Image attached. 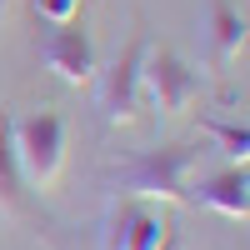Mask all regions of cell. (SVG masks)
<instances>
[{"label":"cell","instance_id":"277c9868","mask_svg":"<svg viewBox=\"0 0 250 250\" xmlns=\"http://www.w3.org/2000/svg\"><path fill=\"white\" fill-rule=\"evenodd\" d=\"M145 50H150V40L145 30L130 35V45H125L105 70H95V110L100 120L110 125H130L135 110H140V65H145Z\"/></svg>","mask_w":250,"mask_h":250},{"label":"cell","instance_id":"8fae6325","mask_svg":"<svg viewBox=\"0 0 250 250\" xmlns=\"http://www.w3.org/2000/svg\"><path fill=\"white\" fill-rule=\"evenodd\" d=\"M130 215H135V205H125V200H115L110 210H105V235H100V250H120V245H125V225H130Z\"/></svg>","mask_w":250,"mask_h":250},{"label":"cell","instance_id":"ba28073f","mask_svg":"<svg viewBox=\"0 0 250 250\" xmlns=\"http://www.w3.org/2000/svg\"><path fill=\"white\" fill-rule=\"evenodd\" d=\"M0 210L20 215L25 210V180L15 165V140H10V115L0 110Z\"/></svg>","mask_w":250,"mask_h":250},{"label":"cell","instance_id":"3957f363","mask_svg":"<svg viewBox=\"0 0 250 250\" xmlns=\"http://www.w3.org/2000/svg\"><path fill=\"white\" fill-rule=\"evenodd\" d=\"M200 100V75L185 65L175 50L150 45L145 50V65H140V105H150L155 120H170L180 110H190Z\"/></svg>","mask_w":250,"mask_h":250},{"label":"cell","instance_id":"30bf717a","mask_svg":"<svg viewBox=\"0 0 250 250\" xmlns=\"http://www.w3.org/2000/svg\"><path fill=\"white\" fill-rule=\"evenodd\" d=\"M200 130L230 155V165H245V155H250V130H245L240 120H200Z\"/></svg>","mask_w":250,"mask_h":250},{"label":"cell","instance_id":"4fadbf2b","mask_svg":"<svg viewBox=\"0 0 250 250\" xmlns=\"http://www.w3.org/2000/svg\"><path fill=\"white\" fill-rule=\"evenodd\" d=\"M160 250H180V235L170 230V235H165V240H160Z\"/></svg>","mask_w":250,"mask_h":250},{"label":"cell","instance_id":"5b68a950","mask_svg":"<svg viewBox=\"0 0 250 250\" xmlns=\"http://www.w3.org/2000/svg\"><path fill=\"white\" fill-rule=\"evenodd\" d=\"M40 55H45V70H55V80H65V85H90L95 70H100L95 40H90V30L80 25V20H60L45 35Z\"/></svg>","mask_w":250,"mask_h":250},{"label":"cell","instance_id":"8992f818","mask_svg":"<svg viewBox=\"0 0 250 250\" xmlns=\"http://www.w3.org/2000/svg\"><path fill=\"white\" fill-rule=\"evenodd\" d=\"M190 205H205V210H220L230 220H245L250 215V175H245V165H225L215 175H200L190 185Z\"/></svg>","mask_w":250,"mask_h":250},{"label":"cell","instance_id":"5bb4252c","mask_svg":"<svg viewBox=\"0 0 250 250\" xmlns=\"http://www.w3.org/2000/svg\"><path fill=\"white\" fill-rule=\"evenodd\" d=\"M5 10H10V0H0V20H5Z\"/></svg>","mask_w":250,"mask_h":250},{"label":"cell","instance_id":"9c48e42d","mask_svg":"<svg viewBox=\"0 0 250 250\" xmlns=\"http://www.w3.org/2000/svg\"><path fill=\"white\" fill-rule=\"evenodd\" d=\"M175 230V220L170 215H160V210H135L130 225H125V245L120 250H160V240Z\"/></svg>","mask_w":250,"mask_h":250},{"label":"cell","instance_id":"7c38bea8","mask_svg":"<svg viewBox=\"0 0 250 250\" xmlns=\"http://www.w3.org/2000/svg\"><path fill=\"white\" fill-rule=\"evenodd\" d=\"M75 10H80V0H35V15L50 20V25H60V20H75Z\"/></svg>","mask_w":250,"mask_h":250},{"label":"cell","instance_id":"7a4b0ae2","mask_svg":"<svg viewBox=\"0 0 250 250\" xmlns=\"http://www.w3.org/2000/svg\"><path fill=\"white\" fill-rule=\"evenodd\" d=\"M10 140H15V165L25 185H55L60 165H65V120L55 110H35L10 120Z\"/></svg>","mask_w":250,"mask_h":250},{"label":"cell","instance_id":"6da1fadb","mask_svg":"<svg viewBox=\"0 0 250 250\" xmlns=\"http://www.w3.org/2000/svg\"><path fill=\"white\" fill-rule=\"evenodd\" d=\"M200 165V145L195 140H175V145H155L140 150L135 160H125L110 175V195L120 200H165V205H185L190 200V175Z\"/></svg>","mask_w":250,"mask_h":250},{"label":"cell","instance_id":"52a82bcc","mask_svg":"<svg viewBox=\"0 0 250 250\" xmlns=\"http://www.w3.org/2000/svg\"><path fill=\"white\" fill-rule=\"evenodd\" d=\"M245 15L230 5V0H210V55L215 65H230V60H240L245 50Z\"/></svg>","mask_w":250,"mask_h":250}]
</instances>
